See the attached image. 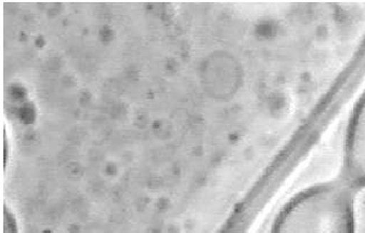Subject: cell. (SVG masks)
<instances>
[{"instance_id": "obj_1", "label": "cell", "mask_w": 365, "mask_h": 233, "mask_svg": "<svg viewBox=\"0 0 365 233\" xmlns=\"http://www.w3.org/2000/svg\"><path fill=\"white\" fill-rule=\"evenodd\" d=\"M270 233H356L351 187L324 183L302 191L277 214Z\"/></svg>"}, {"instance_id": "obj_2", "label": "cell", "mask_w": 365, "mask_h": 233, "mask_svg": "<svg viewBox=\"0 0 365 233\" xmlns=\"http://www.w3.org/2000/svg\"><path fill=\"white\" fill-rule=\"evenodd\" d=\"M344 172L348 186L365 187V93L354 106L348 122Z\"/></svg>"}]
</instances>
